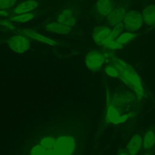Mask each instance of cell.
Returning <instances> with one entry per match:
<instances>
[{"label":"cell","mask_w":155,"mask_h":155,"mask_svg":"<svg viewBox=\"0 0 155 155\" xmlns=\"http://www.w3.org/2000/svg\"><path fill=\"white\" fill-rule=\"evenodd\" d=\"M8 13L4 10H0V16H7Z\"/></svg>","instance_id":"cell-23"},{"label":"cell","mask_w":155,"mask_h":155,"mask_svg":"<svg viewBox=\"0 0 155 155\" xmlns=\"http://www.w3.org/2000/svg\"><path fill=\"white\" fill-rule=\"evenodd\" d=\"M123 21L124 27L131 32L139 30L143 22L142 14L138 11L133 10L126 12Z\"/></svg>","instance_id":"cell-4"},{"label":"cell","mask_w":155,"mask_h":155,"mask_svg":"<svg viewBox=\"0 0 155 155\" xmlns=\"http://www.w3.org/2000/svg\"><path fill=\"white\" fill-rule=\"evenodd\" d=\"M111 62L117 70L121 81L136 94L139 99H141L144 94L143 87L140 76L134 68L118 58H111Z\"/></svg>","instance_id":"cell-2"},{"label":"cell","mask_w":155,"mask_h":155,"mask_svg":"<svg viewBox=\"0 0 155 155\" xmlns=\"http://www.w3.org/2000/svg\"><path fill=\"white\" fill-rule=\"evenodd\" d=\"M57 21L62 24L71 27L76 24V18L71 10L64 9L58 15Z\"/></svg>","instance_id":"cell-9"},{"label":"cell","mask_w":155,"mask_h":155,"mask_svg":"<svg viewBox=\"0 0 155 155\" xmlns=\"http://www.w3.org/2000/svg\"><path fill=\"white\" fill-rule=\"evenodd\" d=\"M143 155H152L151 153H145Z\"/></svg>","instance_id":"cell-25"},{"label":"cell","mask_w":155,"mask_h":155,"mask_svg":"<svg viewBox=\"0 0 155 155\" xmlns=\"http://www.w3.org/2000/svg\"><path fill=\"white\" fill-rule=\"evenodd\" d=\"M96 8L99 15L102 17H107L112 10L111 0H97Z\"/></svg>","instance_id":"cell-15"},{"label":"cell","mask_w":155,"mask_h":155,"mask_svg":"<svg viewBox=\"0 0 155 155\" xmlns=\"http://www.w3.org/2000/svg\"><path fill=\"white\" fill-rule=\"evenodd\" d=\"M125 13V9L122 7H119L112 10L106 18L110 25L113 27L123 21Z\"/></svg>","instance_id":"cell-11"},{"label":"cell","mask_w":155,"mask_h":155,"mask_svg":"<svg viewBox=\"0 0 155 155\" xmlns=\"http://www.w3.org/2000/svg\"><path fill=\"white\" fill-rule=\"evenodd\" d=\"M113 28L111 29V35L113 38L116 39V38L120 35L122 33L124 27V23L120 22L116 25H115L113 27Z\"/></svg>","instance_id":"cell-19"},{"label":"cell","mask_w":155,"mask_h":155,"mask_svg":"<svg viewBox=\"0 0 155 155\" xmlns=\"http://www.w3.org/2000/svg\"><path fill=\"white\" fill-rule=\"evenodd\" d=\"M45 29L47 31L61 35L68 34L71 31V27L62 24L58 22H53L47 24L45 26Z\"/></svg>","instance_id":"cell-13"},{"label":"cell","mask_w":155,"mask_h":155,"mask_svg":"<svg viewBox=\"0 0 155 155\" xmlns=\"http://www.w3.org/2000/svg\"><path fill=\"white\" fill-rule=\"evenodd\" d=\"M110 101L107 102V108L106 111V119L108 121L113 124H119L124 122L128 117V114H120L117 110L110 104Z\"/></svg>","instance_id":"cell-7"},{"label":"cell","mask_w":155,"mask_h":155,"mask_svg":"<svg viewBox=\"0 0 155 155\" xmlns=\"http://www.w3.org/2000/svg\"><path fill=\"white\" fill-rule=\"evenodd\" d=\"M17 0H0V9L4 10L13 6Z\"/></svg>","instance_id":"cell-21"},{"label":"cell","mask_w":155,"mask_h":155,"mask_svg":"<svg viewBox=\"0 0 155 155\" xmlns=\"http://www.w3.org/2000/svg\"><path fill=\"white\" fill-rule=\"evenodd\" d=\"M142 16L146 24L149 25L155 24V5L146 6L142 10Z\"/></svg>","instance_id":"cell-14"},{"label":"cell","mask_w":155,"mask_h":155,"mask_svg":"<svg viewBox=\"0 0 155 155\" xmlns=\"http://www.w3.org/2000/svg\"><path fill=\"white\" fill-rule=\"evenodd\" d=\"M142 146V138L139 134L133 135L129 140L127 149L130 155H137Z\"/></svg>","instance_id":"cell-10"},{"label":"cell","mask_w":155,"mask_h":155,"mask_svg":"<svg viewBox=\"0 0 155 155\" xmlns=\"http://www.w3.org/2000/svg\"><path fill=\"white\" fill-rule=\"evenodd\" d=\"M35 16L33 13H27L23 14H19L13 16L10 18V20L16 22H25L31 20Z\"/></svg>","instance_id":"cell-18"},{"label":"cell","mask_w":155,"mask_h":155,"mask_svg":"<svg viewBox=\"0 0 155 155\" xmlns=\"http://www.w3.org/2000/svg\"><path fill=\"white\" fill-rule=\"evenodd\" d=\"M38 6V3L35 0H27L19 4L13 10L16 15L29 13Z\"/></svg>","instance_id":"cell-12"},{"label":"cell","mask_w":155,"mask_h":155,"mask_svg":"<svg viewBox=\"0 0 155 155\" xmlns=\"http://www.w3.org/2000/svg\"><path fill=\"white\" fill-rule=\"evenodd\" d=\"M155 145V131L151 129L146 131L142 138V147L144 150H149Z\"/></svg>","instance_id":"cell-16"},{"label":"cell","mask_w":155,"mask_h":155,"mask_svg":"<svg viewBox=\"0 0 155 155\" xmlns=\"http://www.w3.org/2000/svg\"><path fill=\"white\" fill-rule=\"evenodd\" d=\"M8 44L12 50L18 53H22L27 51L30 47V42L28 38L23 35L13 36L9 39Z\"/></svg>","instance_id":"cell-5"},{"label":"cell","mask_w":155,"mask_h":155,"mask_svg":"<svg viewBox=\"0 0 155 155\" xmlns=\"http://www.w3.org/2000/svg\"><path fill=\"white\" fill-rule=\"evenodd\" d=\"M105 71L106 74L114 78H119V73L116 68L113 65H108L105 68Z\"/></svg>","instance_id":"cell-20"},{"label":"cell","mask_w":155,"mask_h":155,"mask_svg":"<svg viewBox=\"0 0 155 155\" xmlns=\"http://www.w3.org/2000/svg\"><path fill=\"white\" fill-rule=\"evenodd\" d=\"M105 60L104 54L93 50L87 53L85 58V63L87 67L91 71H97L102 67Z\"/></svg>","instance_id":"cell-6"},{"label":"cell","mask_w":155,"mask_h":155,"mask_svg":"<svg viewBox=\"0 0 155 155\" xmlns=\"http://www.w3.org/2000/svg\"><path fill=\"white\" fill-rule=\"evenodd\" d=\"M0 24L1 25H3V26L8 28L10 30H13L15 29V26L14 25V24H12L11 22H10L8 20H1Z\"/></svg>","instance_id":"cell-22"},{"label":"cell","mask_w":155,"mask_h":155,"mask_svg":"<svg viewBox=\"0 0 155 155\" xmlns=\"http://www.w3.org/2000/svg\"><path fill=\"white\" fill-rule=\"evenodd\" d=\"M28 155H77L78 140L66 132L48 133L31 147Z\"/></svg>","instance_id":"cell-1"},{"label":"cell","mask_w":155,"mask_h":155,"mask_svg":"<svg viewBox=\"0 0 155 155\" xmlns=\"http://www.w3.org/2000/svg\"><path fill=\"white\" fill-rule=\"evenodd\" d=\"M92 37L95 43L101 47L110 50H119L123 45L116 41L111 35V29L105 26L96 27L92 32Z\"/></svg>","instance_id":"cell-3"},{"label":"cell","mask_w":155,"mask_h":155,"mask_svg":"<svg viewBox=\"0 0 155 155\" xmlns=\"http://www.w3.org/2000/svg\"><path fill=\"white\" fill-rule=\"evenodd\" d=\"M21 33H22L23 35L25 36L28 38L32 39L33 40L39 41L40 42H42L44 44H48V45H50L52 46L56 45L57 44V42L55 41H54V40L42 35V34L38 33L33 30H31L29 28H25V29H23L21 30Z\"/></svg>","instance_id":"cell-8"},{"label":"cell","mask_w":155,"mask_h":155,"mask_svg":"<svg viewBox=\"0 0 155 155\" xmlns=\"http://www.w3.org/2000/svg\"><path fill=\"white\" fill-rule=\"evenodd\" d=\"M136 36V34L131 31H127L122 33L116 38V41L120 44L124 45L128 43Z\"/></svg>","instance_id":"cell-17"},{"label":"cell","mask_w":155,"mask_h":155,"mask_svg":"<svg viewBox=\"0 0 155 155\" xmlns=\"http://www.w3.org/2000/svg\"><path fill=\"white\" fill-rule=\"evenodd\" d=\"M117 155H130L127 151H121L118 153Z\"/></svg>","instance_id":"cell-24"}]
</instances>
